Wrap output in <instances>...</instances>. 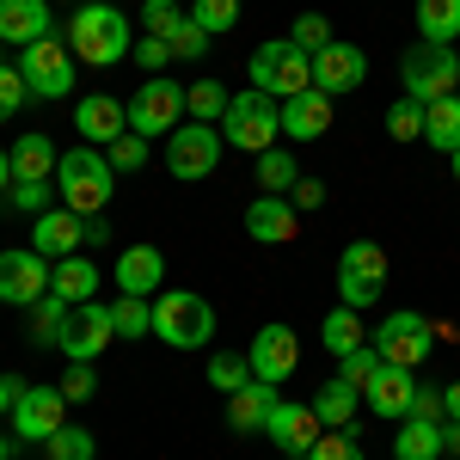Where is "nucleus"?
Wrapping results in <instances>:
<instances>
[{
	"mask_svg": "<svg viewBox=\"0 0 460 460\" xmlns=\"http://www.w3.org/2000/svg\"><path fill=\"white\" fill-rule=\"evenodd\" d=\"M442 460H455V455H442Z\"/></svg>",
	"mask_w": 460,
	"mask_h": 460,
	"instance_id": "nucleus-61",
	"label": "nucleus"
},
{
	"mask_svg": "<svg viewBox=\"0 0 460 460\" xmlns=\"http://www.w3.org/2000/svg\"><path fill=\"white\" fill-rule=\"evenodd\" d=\"M6 154H13V178H56V160H62L49 136H19Z\"/></svg>",
	"mask_w": 460,
	"mask_h": 460,
	"instance_id": "nucleus-30",
	"label": "nucleus"
},
{
	"mask_svg": "<svg viewBox=\"0 0 460 460\" xmlns=\"http://www.w3.org/2000/svg\"><path fill=\"white\" fill-rule=\"evenodd\" d=\"M178 123H184V86H172L166 74H147L129 99V129L154 142V136H172Z\"/></svg>",
	"mask_w": 460,
	"mask_h": 460,
	"instance_id": "nucleus-10",
	"label": "nucleus"
},
{
	"mask_svg": "<svg viewBox=\"0 0 460 460\" xmlns=\"http://www.w3.org/2000/svg\"><path fill=\"white\" fill-rule=\"evenodd\" d=\"M246 362H252V381H270V387H283L288 375H295V362H301V338L288 332L283 319H270V325L252 338Z\"/></svg>",
	"mask_w": 460,
	"mask_h": 460,
	"instance_id": "nucleus-16",
	"label": "nucleus"
},
{
	"mask_svg": "<svg viewBox=\"0 0 460 460\" xmlns=\"http://www.w3.org/2000/svg\"><path fill=\"white\" fill-rule=\"evenodd\" d=\"M319 344H325L332 356H350V350H362V344H368V338H362V314L338 301L332 314L319 319Z\"/></svg>",
	"mask_w": 460,
	"mask_h": 460,
	"instance_id": "nucleus-29",
	"label": "nucleus"
},
{
	"mask_svg": "<svg viewBox=\"0 0 460 460\" xmlns=\"http://www.w3.org/2000/svg\"><path fill=\"white\" fill-rule=\"evenodd\" d=\"M68 49H74V62H86V68H117L136 49L129 43V19L111 0H86L68 19Z\"/></svg>",
	"mask_w": 460,
	"mask_h": 460,
	"instance_id": "nucleus-2",
	"label": "nucleus"
},
{
	"mask_svg": "<svg viewBox=\"0 0 460 460\" xmlns=\"http://www.w3.org/2000/svg\"><path fill=\"white\" fill-rule=\"evenodd\" d=\"M49 37V0H0V43L31 49Z\"/></svg>",
	"mask_w": 460,
	"mask_h": 460,
	"instance_id": "nucleus-25",
	"label": "nucleus"
},
{
	"mask_svg": "<svg viewBox=\"0 0 460 460\" xmlns=\"http://www.w3.org/2000/svg\"><path fill=\"white\" fill-rule=\"evenodd\" d=\"M307 405H314V418H319L325 429H350V424H356V405H362V393H356L350 381H325V387H319Z\"/></svg>",
	"mask_w": 460,
	"mask_h": 460,
	"instance_id": "nucleus-28",
	"label": "nucleus"
},
{
	"mask_svg": "<svg viewBox=\"0 0 460 460\" xmlns=\"http://www.w3.org/2000/svg\"><path fill=\"white\" fill-rule=\"evenodd\" d=\"M190 19H197L209 37H221V31L240 25V0H190Z\"/></svg>",
	"mask_w": 460,
	"mask_h": 460,
	"instance_id": "nucleus-41",
	"label": "nucleus"
},
{
	"mask_svg": "<svg viewBox=\"0 0 460 460\" xmlns=\"http://www.w3.org/2000/svg\"><path fill=\"white\" fill-rule=\"evenodd\" d=\"M387 136L393 142H424V105H418V99H393L387 105Z\"/></svg>",
	"mask_w": 460,
	"mask_h": 460,
	"instance_id": "nucleus-40",
	"label": "nucleus"
},
{
	"mask_svg": "<svg viewBox=\"0 0 460 460\" xmlns=\"http://www.w3.org/2000/svg\"><path fill=\"white\" fill-rule=\"evenodd\" d=\"M393 460H442V424L405 418V429L393 436Z\"/></svg>",
	"mask_w": 460,
	"mask_h": 460,
	"instance_id": "nucleus-33",
	"label": "nucleus"
},
{
	"mask_svg": "<svg viewBox=\"0 0 460 460\" xmlns=\"http://www.w3.org/2000/svg\"><path fill=\"white\" fill-rule=\"evenodd\" d=\"M227 105H234V93H227L221 80H190V86H184V117H190V123H215V129H221Z\"/></svg>",
	"mask_w": 460,
	"mask_h": 460,
	"instance_id": "nucleus-31",
	"label": "nucleus"
},
{
	"mask_svg": "<svg viewBox=\"0 0 460 460\" xmlns=\"http://www.w3.org/2000/svg\"><path fill=\"white\" fill-rule=\"evenodd\" d=\"M436 344H460V325H455V319H436Z\"/></svg>",
	"mask_w": 460,
	"mask_h": 460,
	"instance_id": "nucleus-55",
	"label": "nucleus"
},
{
	"mask_svg": "<svg viewBox=\"0 0 460 460\" xmlns=\"http://www.w3.org/2000/svg\"><path fill=\"white\" fill-rule=\"evenodd\" d=\"M448 160H455V184H460V147H455V154H448Z\"/></svg>",
	"mask_w": 460,
	"mask_h": 460,
	"instance_id": "nucleus-59",
	"label": "nucleus"
},
{
	"mask_svg": "<svg viewBox=\"0 0 460 460\" xmlns=\"http://www.w3.org/2000/svg\"><path fill=\"white\" fill-rule=\"evenodd\" d=\"M111 234H105V221L93 215H74V209H43L37 215V234H31V246L43 252V258H74L80 246H105Z\"/></svg>",
	"mask_w": 460,
	"mask_h": 460,
	"instance_id": "nucleus-11",
	"label": "nucleus"
},
{
	"mask_svg": "<svg viewBox=\"0 0 460 460\" xmlns=\"http://www.w3.org/2000/svg\"><path fill=\"white\" fill-rule=\"evenodd\" d=\"M288 37L314 56V49H325V43H332V19H325V13H301V19L288 25Z\"/></svg>",
	"mask_w": 460,
	"mask_h": 460,
	"instance_id": "nucleus-46",
	"label": "nucleus"
},
{
	"mask_svg": "<svg viewBox=\"0 0 460 460\" xmlns=\"http://www.w3.org/2000/svg\"><path fill=\"white\" fill-rule=\"evenodd\" d=\"M264 436H270L288 460H307V448L325 436V424L314 418V405H307V399H277V411H270Z\"/></svg>",
	"mask_w": 460,
	"mask_h": 460,
	"instance_id": "nucleus-18",
	"label": "nucleus"
},
{
	"mask_svg": "<svg viewBox=\"0 0 460 460\" xmlns=\"http://www.w3.org/2000/svg\"><path fill=\"white\" fill-rule=\"evenodd\" d=\"M277 136H283V99H270L258 86L234 93V105L221 117V142L240 154H264V147H277Z\"/></svg>",
	"mask_w": 460,
	"mask_h": 460,
	"instance_id": "nucleus-4",
	"label": "nucleus"
},
{
	"mask_svg": "<svg viewBox=\"0 0 460 460\" xmlns=\"http://www.w3.org/2000/svg\"><path fill=\"white\" fill-rule=\"evenodd\" d=\"M62 325H68V301L62 295H43L31 307V344H62Z\"/></svg>",
	"mask_w": 460,
	"mask_h": 460,
	"instance_id": "nucleus-37",
	"label": "nucleus"
},
{
	"mask_svg": "<svg viewBox=\"0 0 460 460\" xmlns=\"http://www.w3.org/2000/svg\"><path fill=\"white\" fill-rule=\"evenodd\" d=\"M246 74H252L258 93H270V99H295V93L314 86V56H307L295 37H270V43L252 49Z\"/></svg>",
	"mask_w": 460,
	"mask_h": 460,
	"instance_id": "nucleus-5",
	"label": "nucleus"
},
{
	"mask_svg": "<svg viewBox=\"0 0 460 460\" xmlns=\"http://www.w3.org/2000/svg\"><path fill=\"white\" fill-rule=\"evenodd\" d=\"M424 142L442 147V154H455V147H460V93L424 105Z\"/></svg>",
	"mask_w": 460,
	"mask_h": 460,
	"instance_id": "nucleus-32",
	"label": "nucleus"
},
{
	"mask_svg": "<svg viewBox=\"0 0 460 460\" xmlns=\"http://www.w3.org/2000/svg\"><path fill=\"white\" fill-rule=\"evenodd\" d=\"M99 283H105V277H99V264H93V258H80V252L49 264V295H62L68 307H80V301H99Z\"/></svg>",
	"mask_w": 460,
	"mask_h": 460,
	"instance_id": "nucleus-26",
	"label": "nucleus"
},
{
	"mask_svg": "<svg viewBox=\"0 0 460 460\" xmlns=\"http://www.w3.org/2000/svg\"><path fill=\"white\" fill-rule=\"evenodd\" d=\"M399 80H405V99H418V105H436V99H448L460 86V56L455 43H411L405 49V62H399Z\"/></svg>",
	"mask_w": 460,
	"mask_h": 460,
	"instance_id": "nucleus-6",
	"label": "nucleus"
},
{
	"mask_svg": "<svg viewBox=\"0 0 460 460\" xmlns=\"http://www.w3.org/2000/svg\"><path fill=\"white\" fill-rule=\"evenodd\" d=\"M25 99H31V86H25V74H19V68H6V62H0V123H13Z\"/></svg>",
	"mask_w": 460,
	"mask_h": 460,
	"instance_id": "nucleus-47",
	"label": "nucleus"
},
{
	"mask_svg": "<svg viewBox=\"0 0 460 460\" xmlns=\"http://www.w3.org/2000/svg\"><path fill=\"white\" fill-rule=\"evenodd\" d=\"M368 80V56L356 49V43H344V37H332L325 49H314V86L325 93V99H344V93H356Z\"/></svg>",
	"mask_w": 460,
	"mask_h": 460,
	"instance_id": "nucleus-17",
	"label": "nucleus"
},
{
	"mask_svg": "<svg viewBox=\"0 0 460 460\" xmlns=\"http://www.w3.org/2000/svg\"><path fill=\"white\" fill-rule=\"evenodd\" d=\"M111 338H117L111 307L105 301H80V307H68V325H62V344L56 350L68 356V362H99L111 350Z\"/></svg>",
	"mask_w": 460,
	"mask_h": 460,
	"instance_id": "nucleus-15",
	"label": "nucleus"
},
{
	"mask_svg": "<svg viewBox=\"0 0 460 460\" xmlns=\"http://www.w3.org/2000/svg\"><path fill=\"white\" fill-rule=\"evenodd\" d=\"M49 203H56V184H49V178H13V184H6V209L43 215Z\"/></svg>",
	"mask_w": 460,
	"mask_h": 460,
	"instance_id": "nucleus-36",
	"label": "nucleus"
},
{
	"mask_svg": "<svg viewBox=\"0 0 460 460\" xmlns=\"http://www.w3.org/2000/svg\"><path fill=\"white\" fill-rule=\"evenodd\" d=\"M0 215H6V197H0Z\"/></svg>",
	"mask_w": 460,
	"mask_h": 460,
	"instance_id": "nucleus-60",
	"label": "nucleus"
},
{
	"mask_svg": "<svg viewBox=\"0 0 460 460\" xmlns=\"http://www.w3.org/2000/svg\"><path fill=\"white\" fill-rule=\"evenodd\" d=\"M6 424L19 429V442H49L56 429L68 424V399H62V387H49V381L19 387V399H13V418H6Z\"/></svg>",
	"mask_w": 460,
	"mask_h": 460,
	"instance_id": "nucleus-13",
	"label": "nucleus"
},
{
	"mask_svg": "<svg viewBox=\"0 0 460 460\" xmlns=\"http://www.w3.org/2000/svg\"><path fill=\"white\" fill-rule=\"evenodd\" d=\"M117 288L123 295H160L166 288V252L160 246H129L123 258H117Z\"/></svg>",
	"mask_w": 460,
	"mask_h": 460,
	"instance_id": "nucleus-24",
	"label": "nucleus"
},
{
	"mask_svg": "<svg viewBox=\"0 0 460 460\" xmlns=\"http://www.w3.org/2000/svg\"><path fill=\"white\" fill-rule=\"evenodd\" d=\"M43 295H49V258L37 246L0 252V301L6 307H37Z\"/></svg>",
	"mask_w": 460,
	"mask_h": 460,
	"instance_id": "nucleus-14",
	"label": "nucleus"
},
{
	"mask_svg": "<svg viewBox=\"0 0 460 460\" xmlns=\"http://www.w3.org/2000/svg\"><path fill=\"white\" fill-rule=\"evenodd\" d=\"M111 325H117V338H147V332H154V301L117 295V301H111Z\"/></svg>",
	"mask_w": 460,
	"mask_h": 460,
	"instance_id": "nucleus-35",
	"label": "nucleus"
},
{
	"mask_svg": "<svg viewBox=\"0 0 460 460\" xmlns=\"http://www.w3.org/2000/svg\"><path fill=\"white\" fill-rule=\"evenodd\" d=\"M381 288H387V252L375 240H350L338 252V301L362 314V307L381 301Z\"/></svg>",
	"mask_w": 460,
	"mask_h": 460,
	"instance_id": "nucleus-8",
	"label": "nucleus"
},
{
	"mask_svg": "<svg viewBox=\"0 0 460 460\" xmlns=\"http://www.w3.org/2000/svg\"><path fill=\"white\" fill-rule=\"evenodd\" d=\"M166 43H172V62H203V56H209V31H203L190 13H184V25H178Z\"/></svg>",
	"mask_w": 460,
	"mask_h": 460,
	"instance_id": "nucleus-43",
	"label": "nucleus"
},
{
	"mask_svg": "<svg viewBox=\"0 0 460 460\" xmlns=\"http://www.w3.org/2000/svg\"><path fill=\"white\" fill-rule=\"evenodd\" d=\"M442 411H448V418H460V381H448V393H442Z\"/></svg>",
	"mask_w": 460,
	"mask_h": 460,
	"instance_id": "nucleus-56",
	"label": "nucleus"
},
{
	"mask_svg": "<svg viewBox=\"0 0 460 460\" xmlns=\"http://www.w3.org/2000/svg\"><path fill=\"white\" fill-rule=\"evenodd\" d=\"M56 197H62V209L74 215H105L111 209V197H117V172H111V160H105V147H68L62 160H56Z\"/></svg>",
	"mask_w": 460,
	"mask_h": 460,
	"instance_id": "nucleus-1",
	"label": "nucleus"
},
{
	"mask_svg": "<svg viewBox=\"0 0 460 460\" xmlns=\"http://www.w3.org/2000/svg\"><path fill=\"white\" fill-rule=\"evenodd\" d=\"M142 25L154 37H172L178 25H184V13H178V0H147V6H142Z\"/></svg>",
	"mask_w": 460,
	"mask_h": 460,
	"instance_id": "nucleus-49",
	"label": "nucleus"
},
{
	"mask_svg": "<svg viewBox=\"0 0 460 460\" xmlns=\"http://www.w3.org/2000/svg\"><path fill=\"white\" fill-rule=\"evenodd\" d=\"M56 387H62L68 405H80V399H93V393H99V375H93V362H68V375H62Z\"/></svg>",
	"mask_w": 460,
	"mask_h": 460,
	"instance_id": "nucleus-48",
	"label": "nucleus"
},
{
	"mask_svg": "<svg viewBox=\"0 0 460 460\" xmlns=\"http://www.w3.org/2000/svg\"><path fill=\"white\" fill-rule=\"evenodd\" d=\"M375 368H381V350L375 344H362V350H350V356H338V381H350L356 393L375 381Z\"/></svg>",
	"mask_w": 460,
	"mask_h": 460,
	"instance_id": "nucleus-44",
	"label": "nucleus"
},
{
	"mask_svg": "<svg viewBox=\"0 0 460 460\" xmlns=\"http://www.w3.org/2000/svg\"><path fill=\"white\" fill-rule=\"evenodd\" d=\"M221 154H227V142H221L215 123H178L172 136H166V172L197 184V178H215Z\"/></svg>",
	"mask_w": 460,
	"mask_h": 460,
	"instance_id": "nucleus-9",
	"label": "nucleus"
},
{
	"mask_svg": "<svg viewBox=\"0 0 460 460\" xmlns=\"http://www.w3.org/2000/svg\"><path fill=\"white\" fill-rule=\"evenodd\" d=\"M270 411H277V387L270 381H246L240 393H227V429L234 436H264Z\"/></svg>",
	"mask_w": 460,
	"mask_h": 460,
	"instance_id": "nucleus-23",
	"label": "nucleus"
},
{
	"mask_svg": "<svg viewBox=\"0 0 460 460\" xmlns=\"http://www.w3.org/2000/svg\"><path fill=\"white\" fill-rule=\"evenodd\" d=\"M411 393H418L411 368H393V362H381V368H375V381L362 387V399H368V411H375V418H393V424H405V411H411Z\"/></svg>",
	"mask_w": 460,
	"mask_h": 460,
	"instance_id": "nucleus-21",
	"label": "nucleus"
},
{
	"mask_svg": "<svg viewBox=\"0 0 460 460\" xmlns=\"http://www.w3.org/2000/svg\"><path fill=\"white\" fill-rule=\"evenodd\" d=\"M43 455H49V460H93V455H99V442H93V429L62 424L49 442H43Z\"/></svg>",
	"mask_w": 460,
	"mask_h": 460,
	"instance_id": "nucleus-39",
	"label": "nucleus"
},
{
	"mask_svg": "<svg viewBox=\"0 0 460 460\" xmlns=\"http://www.w3.org/2000/svg\"><path fill=\"white\" fill-rule=\"evenodd\" d=\"M147 154H154V147H147V136H136V129H129V136H117V142L105 147L111 172H142V166H147Z\"/></svg>",
	"mask_w": 460,
	"mask_h": 460,
	"instance_id": "nucleus-42",
	"label": "nucleus"
},
{
	"mask_svg": "<svg viewBox=\"0 0 460 460\" xmlns=\"http://www.w3.org/2000/svg\"><path fill=\"white\" fill-rule=\"evenodd\" d=\"M154 338H166L172 350H203L215 338V307L197 288H160L154 295Z\"/></svg>",
	"mask_w": 460,
	"mask_h": 460,
	"instance_id": "nucleus-3",
	"label": "nucleus"
},
{
	"mask_svg": "<svg viewBox=\"0 0 460 460\" xmlns=\"http://www.w3.org/2000/svg\"><path fill=\"white\" fill-rule=\"evenodd\" d=\"M246 234L258 240V246H288L295 234H301V209L288 203V197H252L246 203Z\"/></svg>",
	"mask_w": 460,
	"mask_h": 460,
	"instance_id": "nucleus-20",
	"label": "nucleus"
},
{
	"mask_svg": "<svg viewBox=\"0 0 460 460\" xmlns=\"http://www.w3.org/2000/svg\"><path fill=\"white\" fill-rule=\"evenodd\" d=\"M288 203H295V209H301V215H314L319 203H325V184H319V178H307V172H301V178H295V190H288Z\"/></svg>",
	"mask_w": 460,
	"mask_h": 460,
	"instance_id": "nucleus-51",
	"label": "nucleus"
},
{
	"mask_svg": "<svg viewBox=\"0 0 460 460\" xmlns=\"http://www.w3.org/2000/svg\"><path fill=\"white\" fill-rule=\"evenodd\" d=\"M295 178H301V166H295L288 147H264V154H252V184H258L264 197H288Z\"/></svg>",
	"mask_w": 460,
	"mask_h": 460,
	"instance_id": "nucleus-27",
	"label": "nucleus"
},
{
	"mask_svg": "<svg viewBox=\"0 0 460 460\" xmlns=\"http://www.w3.org/2000/svg\"><path fill=\"white\" fill-rule=\"evenodd\" d=\"M283 136L288 142H319V136H332V99H325L319 86L283 99Z\"/></svg>",
	"mask_w": 460,
	"mask_h": 460,
	"instance_id": "nucleus-22",
	"label": "nucleus"
},
{
	"mask_svg": "<svg viewBox=\"0 0 460 460\" xmlns=\"http://www.w3.org/2000/svg\"><path fill=\"white\" fill-rule=\"evenodd\" d=\"M129 56H136V62H142L147 74H160L166 62H172V43H166V37H154V31H147V37H136V49H129Z\"/></svg>",
	"mask_w": 460,
	"mask_h": 460,
	"instance_id": "nucleus-50",
	"label": "nucleus"
},
{
	"mask_svg": "<svg viewBox=\"0 0 460 460\" xmlns=\"http://www.w3.org/2000/svg\"><path fill=\"white\" fill-rule=\"evenodd\" d=\"M307 460H368V455H362V442H356L350 429H325L314 448H307Z\"/></svg>",
	"mask_w": 460,
	"mask_h": 460,
	"instance_id": "nucleus-45",
	"label": "nucleus"
},
{
	"mask_svg": "<svg viewBox=\"0 0 460 460\" xmlns=\"http://www.w3.org/2000/svg\"><path fill=\"white\" fill-rule=\"evenodd\" d=\"M6 455H13V436H6V429H0V460H6Z\"/></svg>",
	"mask_w": 460,
	"mask_h": 460,
	"instance_id": "nucleus-58",
	"label": "nucleus"
},
{
	"mask_svg": "<svg viewBox=\"0 0 460 460\" xmlns=\"http://www.w3.org/2000/svg\"><path fill=\"white\" fill-rule=\"evenodd\" d=\"M19 74L31 86V99H68L74 86V49L62 37H43L31 49H19Z\"/></svg>",
	"mask_w": 460,
	"mask_h": 460,
	"instance_id": "nucleus-12",
	"label": "nucleus"
},
{
	"mask_svg": "<svg viewBox=\"0 0 460 460\" xmlns=\"http://www.w3.org/2000/svg\"><path fill=\"white\" fill-rule=\"evenodd\" d=\"M13 399H19V381H13V375H0V424L13 418Z\"/></svg>",
	"mask_w": 460,
	"mask_h": 460,
	"instance_id": "nucleus-53",
	"label": "nucleus"
},
{
	"mask_svg": "<svg viewBox=\"0 0 460 460\" xmlns=\"http://www.w3.org/2000/svg\"><path fill=\"white\" fill-rule=\"evenodd\" d=\"M368 344H375L381 362H393V368H424L429 350H436V319L399 307V314H387L375 332H368Z\"/></svg>",
	"mask_w": 460,
	"mask_h": 460,
	"instance_id": "nucleus-7",
	"label": "nucleus"
},
{
	"mask_svg": "<svg viewBox=\"0 0 460 460\" xmlns=\"http://www.w3.org/2000/svg\"><path fill=\"white\" fill-rule=\"evenodd\" d=\"M442 455L460 460V418H442Z\"/></svg>",
	"mask_w": 460,
	"mask_h": 460,
	"instance_id": "nucleus-54",
	"label": "nucleus"
},
{
	"mask_svg": "<svg viewBox=\"0 0 460 460\" xmlns=\"http://www.w3.org/2000/svg\"><path fill=\"white\" fill-rule=\"evenodd\" d=\"M405 418H424V424H442V418H448V411H442V393L418 387V393H411V411H405Z\"/></svg>",
	"mask_w": 460,
	"mask_h": 460,
	"instance_id": "nucleus-52",
	"label": "nucleus"
},
{
	"mask_svg": "<svg viewBox=\"0 0 460 460\" xmlns=\"http://www.w3.org/2000/svg\"><path fill=\"white\" fill-rule=\"evenodd\" d=\"M6 184H13V154L0 147V197H6Z\"/></svg>",
	"mask_w": 460,
	"mask_h": 460,
	"instance_id": "nucleus-57",
	"label": "nucleus"
},
{
	"mask_svg": "<svg viewBox=\"0 0 460 460\" xmlns=\"http://www.w3.org/2000/svg\"><path fill=\"white\" fill-rule=\"evenodd\" d=\"M74 129L86 136V147H111L117 136H129V105H117L111 93H86L74 105Z\"/></svg>",
	"mask_w": 460,
	"mask_h": 460,
	"instance_id": "nucleus-19",
	"label": "nucleus"
},
{
	"mask_svg": "<svg viewBox=\"0 0 460 460\" xmlns=\"http://www.w3.org/2000/svg\"><path fill=\"white\" fill-rule=\"evenodd\" d=\"M418 37L455 43L460 37V0H418Z\"/></svg>",
	"mask_w": 460,
	"mask_h": 460,
	"instance_id": "nucleus-34",
	"label": "nucleus"
},
{
	"mask_svg": "<svg viewBox=\"0 0 460 460\" xmlns=\"http://www.w3.org/2000/svg\"><path fill=\"white\" fill-rule=\"evenodd\" d=\"M252 381V362H246V350H221L209 362V387L221 393V399H227V393H240Z\"/></svg>",
	"mask_w": 460,
	"mask_h": 460,
	"instance_id": "nucleus-38",
	"label": "nucleus"
}]
</instances>
